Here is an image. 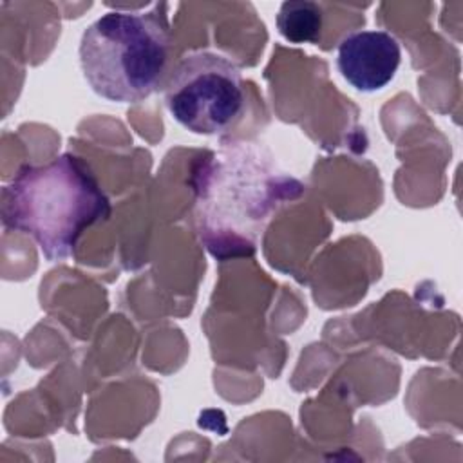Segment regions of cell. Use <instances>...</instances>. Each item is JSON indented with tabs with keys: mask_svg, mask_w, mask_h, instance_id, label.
<instances>
[{
	"mask_svg": "<svg viewBox=\"0 0 463 463\" xmlns=\"http://www.w3.org/2000/svg\"><path fill=\"white\" fill-rule=\"evenodd\" d=\"M304 190L259 146L219 152L195 175L197 233L219 260L251 255L271 215Z\"/></svg>",
	"mask_w": 463,
	"mask_h": 463,
	"instance_id": "obj_1",
	"label": "cell"
},
{
	"mask_svg": "<svg viewBox=\"0 0 463 463\" xmlns=\"http://www.w3.org/2000/svg\"><path fill=\"white\" fill-rule=\"evenodd\" d=\"M109 213L110 201L94 172L71 152L20 168L2 190L4 226L33 237L52 262L71 257L87 228Z\"/></svg>",
	"mask_w": 463,
	"mask_h": 463,
	"instance_id": "obj_2",
	"label": "cell"
},
{
	"mask_svg": "<svg viewBox=\"0 0 463 463\" xmlns=\"http://www.w3.org/2000/svg\"><path fill=\"white\" fill-rule=\"evenodd\" d=\"M154 14L116 9L83 31L80 65L98 96L139 103L159 87L168 61V33Z\"/></svg>",
	"mask_w": 463,
	"mask_h": 463,
	"instance_id": "obj_3",
	"label": "cell"
},
{
	"mask_svg": "<svg viewBox=\"0 0 463 463\" xmlns=\"http://www.w3.org/2000/svg\"><path fill=\"white\" fill-rule=\"evenodd\" d=\"M165 105L170 116L194 134L215 136L228 130L244 109L239 65L219 52L186 54L168 78Z\"/></svg>",
	"mask_w": 463,
	"mask_h": 463,
	"instance_id": "obj_4",
	"label": "cell"
},
{
	"mask_svg": "<svg viewBox=\"0 0 463 463\" xmlns=\"http://www.w3.org/2000/svg\"><path fill=\"white\" fill-rule=\"evenodd\" d=\"M400 61V42L382 29L354 31L338 43L336 67L342 78L360 92H376L389 85Z\"/></svg>",
	"mask_w": 463,
	"mask_h": 463,
	"instance_id": "obj_5",
	"label": "cell"
},
{
	"mask_svg": "<svg viewBox=\"0 0 463 463\" xmlns=\"http://www.w3.org/2000/svg\"><path fill=\"white\" fill-rule=\"evenodd\" d=\"M277 29L291 43H318L322 7L315 2H284L277 14Z\"/></svg>",
	"mask_w": 463,
	"mask_h": 463,
	"instance_id": "obj_6",
	"label": "cell"
}]
</instances>
